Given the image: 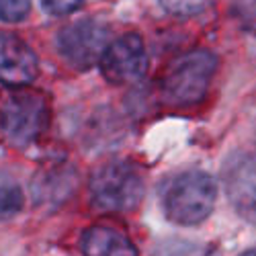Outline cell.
Returning a JSON list of instances; mask_svg holds the SVG:
<instances>
[{"instance_id":"1","label":"cell","mask_w":256,"mask_h":256,"mask_svg":"<svg viewBox=\"0 0 256 256\" xmlns=\"http://www.w3.org/2000/svg\"><path fill=\"white\" fill-rule=\"evenodd\" d=\"M218 197V186L207 172L190 170L174 176L164 188V213L180 226H197L209 218Z\"/></svg>"},{"instance_id":"2","label":"cell","mask_w":256,"mask_h":256,"mask_svg":"<svg viewBox=\"0 0 256 256\" xmlns=\"http://www.w3.org/2000/svg\"><path fill=\"white\" fill-rule=\"evenodd\" d=\"M218 58L207 50H195L176 58L164 72L162 94L172 104H197L209 90Z\"/></svg>"},{"instance_id":"3","label":"cell","mask_w":256,"mask_h":256,"mask_svg":"<svg viewBox=\"0 0 256 256\" xmlns=\"http://www.w3.org/2000/svg\"><path fill=\"white\" fill-rule=\"evenodd\" d=\"M144 197V180L130 162L100 164L90 176V199L102 211H130Z\"/></svg>"},{"instance_id":"4","label":"cell","mask_w":256,"mask_h":256,"mask_svg":"<svg viewBox=\"0 0 256 256\" xmlns=\"http://www.w3.org/2000/svg\"><path fill=\"white\" fill-rule=\"evenodd\" d=\"M48 121V100L37 92H14L0 104V130L16 146L35 142Z\"/></svg>"},{"instance_id":"5","label":"cell","mask_w":256,"mask_h":256,"mask_svg":"<svg viewBox=\"0 0 256 256\" xmlns=\"http://www.w3.org/2000/svg\"><path fill=\"white\" fill-rule=\"evenodd\" d=\"M111 31L94 18H82L66 25L58 35V50L70 66L88 70L100 62L111 44Z\"/></svg>"},{"instance_id":"6","label":"cell","mask_w":256,"mask_h":256,"mask_svg":"<svg viewBox=\"0 0 256 256\" xmlns=\"http://www.w3.org/2000/svg\"><path fill=\"white\" fill-rule=\"evenodd\" d=\"M102 76L111 84H132L148 70V54L140 35L127 33L115 39L100 58Z\"/></svg>"},{"instance_id":"7","label":"cell","mask_w":256,"mask_h":256,"mask_svg":"<svg viewBox=\"0 0 256 256\" xmlns=\"http://www.w3.org/2000/svg\"><path fill=\"white\" fill-rule=\"evenodd\" d=\"M224 184L234 209L256 226V154H234L224 166Z\"/></svg>"},{"instance_id":"8","label":"cell","mask_w":256,"mask_h":256,"mask_svg":"<svg viewBox=\"0 0 256 256\" xmlns=\"http://www.w3.org/2000/svg\"><path fill=\"white\" fill-rule=\"evenodd\" d=\"M35 52L12 33H0V82L8 86H25L37 76Z\"/></svg>"},{"instance_id":"9","label":"cell","mask_w":256,"mask_h":256,"mask_svg":"<svg viewBox=\"0 0 256 256\" xmlns=\"http://www.w3.org/2000/svg\"><path fill=\"white\" fill-rule=\"evenodd\" d=\"M80 246L84 256H138V250L130 238L106 226L86 230L82 234Z\"/></svg>"},{"instance_id":"10","label":"cell","mask_w":256,"mask_h":256,"mask_svg":"<svg viewBox=\"0 0 256 256\" xmlns=\"http://www.w3.org/2000/svg\"><path fill=\"white\" fill-rule=\"evenodd\" d=\"M23 207V193L12 182H0V220L12 218Z\"/></svg>"},{"instance_id":"11","label":"cell","mask_w":256,"mask_h":256,"mask_svg":"<svg viewBox=\"0 0 256 256\" xmlns=\"http://www.w3.org/2000/svg\"><path fill=\"white\" fill-rule=\"evenodd\" d=\"M160 2L166 12L174 16H195L211 4V0H160Z\"/></svg>"},{"instance_id":"12","label":"cell","mask_w":256,"mask_h":256,"mask_svg":"<svg viewBox=\"0 0 256 256\" xmlns=\"http://www.w3.org/2000/svg\"><path fill=\"white\" fill-rule=\"evenodd\" d=\"M31 8V0H0V20L16 23L25 18Z\"/></svg>"},{"instance_id":"13","label":"cell","mask_w":256,"mask_h":256,"mask_svg":"<svg viewBox=\"0 0 256 256\" xmlns=\"http://www.w3.org/2000/svg\"><path fill=\"white\" fill-rule=\"evenodd\" d=\"M236 18L248 29H256V0H232Z\"/></svg>"},{"instance_id":"14","label":"cell","mask_w":256,"mask_h":256,"mask_svg":"<svg viewBox=\"0 0 256 256\" xmlns=\"http://www.w3.org/2000/svg\"><path fill=\"white\" fill-rule=\"evenodd\" d=\"M41 4L52 14H68L82 4V0H41Z\"/></svg>"},{"instance_id":"15","label":"cell","mask_w":256,"mask_h":256,"mask_svg":"<svg viewBox=\"0 0 256 256\" xmlns=\"http://www.w3.org/2000/svg\"><path fill=\"white\" fill-rule=\"evenodd\" d=\"M240 256H256V248H250V250H246V252H242Z\"/></svg>"}]
</instances>
